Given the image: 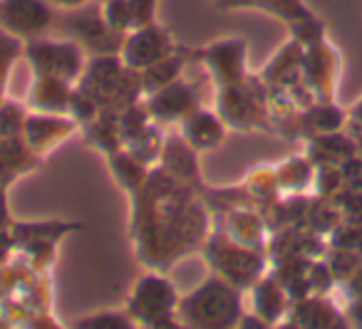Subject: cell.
<instances>
[{
  "label": "cell",
  "mask_w": 362,
  "mask_h": 329,
  "mask_svg": "<svg viewBox=\"0 0 362 329\" xmlns=\"http://www.w3.org/2000/svg\"><path fill=\"white\" fill-rule=\"evenodd\" d=\"M352 116H355V119L362 124V100L357 102V107H355V109H352Z\"/></svg>",
  "instance_id": "cell-1"
}]
</instances>
